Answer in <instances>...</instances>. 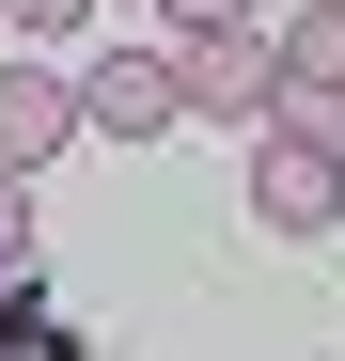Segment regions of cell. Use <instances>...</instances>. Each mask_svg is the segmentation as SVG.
I'll return each mask as SVG.
<instances>
[{"label":"cell","mask_w":345,"mask_h":361,"mask_svg":"<svg viewBox=\"0 0 345 361\" xmlns=\"http://www.w3.org/2000/svg\"><path fill=\"white\" fill-rule=\"evenodd\" d=\"M172 110H204V126H267V110H282L267 16H251V32H172Z\"/></svg>","instance_id":"1"},{"label":"cell","mask_w":345,"mask_h":361,"mask_svg":"<svg viewBox=\"0 0 345 361\" xmlns=\"http://www.w3.org/2000/svg\"><path fill=\"white\" fill-rule=\"evenodd\" d=\"M63 94H79L94 142H157V126H189V110H172V47H126V63H94V79H63Z\"/></svg>","instance_id":"2"},{"label":"cell","mask_w":345,"mask_h":361,"mask_svg":"<svg viewBox=\"0 0 345 361\" xmlns=\"http://www.w3.org/2000/svg\"><path fill=\"white\" fill-rule=\"evenodd\" d=\"M63 126H79V94H63V79H47V63H0V173L63 157Z\"/></svg>","instance_id":"3"},{"label":"cell","mask_w":345,"mask_h":361,"mask_svg":"<svg viewBox=\"0 0 345 361\" xmlns=\"http://www.w3.org/2000/svg\"><path fill=\"white\" fill-rule=\"evenodd\" d=\"M267 63H282V94H345V0H299L267 32Z\"/></svg>","instance_id":"4"},{"label":"cell","mask_w":345,"mask_h":361,"mask_svg":"<svg viewBox=\"0 0 345 361\" xmlns=\"http://www.w3.org/2000/svg\"><path fill=\"white\" fill-rule=\"evenodd\" d=\"M79 16H94V0H0V32H32V47H63Z\"/></svg>","instance_id":"5"},{"label":"cell","mask_w":345,"mask_h":361,"mask_svg":"<svg viewBox=\"0 0 345 361\" xmlns=\"http://www.w3.org/2000/svg\"><path fill=\"white\" fill-rule=\"evenodd\" d=\"M32 267V173H0V283Z\"/></svg>","instance_id":"6"},{"label":"cell","mask_w":345,"mask_h":361,"mask_svg":"<svg viewBox=\"0 0 345 361\" xmlns=\"http://www.w3.org/2000/svg\"><path fill=\"white\" fill-rule=\"evenodd\" d=\"M172 32H251V0H157Z\"/></svg>","instance_id":"7"}]
</instances>
